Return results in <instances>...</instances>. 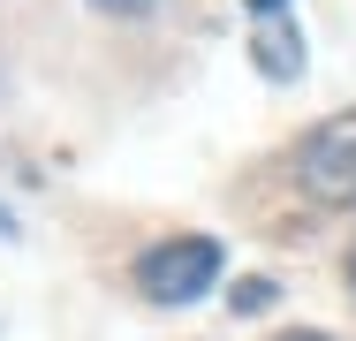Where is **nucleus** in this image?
I'll return each mask as SVG.
<instances>
[{"label": "nucleus", "mask_w": 356, "mask_h": 341, "mask_svg": "<svg viewBox=\"0 0 356 341\" xmlns=\"http://www.w3.org/2000/svg\"><path fill=\"white\" fill-rule=\"evenodd\" d=\"M296 190L311 205H356V114H326L296 144Z\"/></svg>", "instance_id": "f257e3e1"}, {"label": "nucleus", "mask_w": 356, "mask_h": 341, "mask_svg": "<svg viewBox=\"0 0 356 341\" xmlns=\"http://www.w3.org/2000/svg\"><path fill=\"white\" fill-rule=\"evenodd\" d=\"M213 280H220V243L213 235H175V243H159V251L137 258V288L152 303H197Z\"/></svg>", "instance_id": "f03ea898"}, {"label": "nucleus", "mask_w": 356, "mask_h": 341, "mask_svg": "<svg viewBox=\"0 0 356 341\" xmlns=\"http://www.w3.org/2000/svg\"><path fill=\"white\" fill-rule=\"evenodd\" d=\"M250 61H258V76H273V84L303 76V31H296L288 15H258V31H250Z\"/></svg>", "instance_id": "7ed1b4c3"}, {"label": "nucleus", "mask_w": 356, "mask_h": 341, "mask_svg": "<svg viewBox=\"0 0 356 341\" xmlns=\"http://www.w3.org/2000/svg\"><path fill=\"white\" fill-rule=\"evenodd\" d=\"M273 296H281V288H273L266 273H250V280H235V288H227V303H235V311H266Z\"/></svg>", "instance_id": "20e7f679"}, {"label": "nucleus", "mask_w": 356, "mask_h": 341, "mask_svg": "<svg viewBox=\"0 0 356 341\" xmlns=\"http://www.w3.org/2000/svg\"><path fill=\"white\" fill-rule=\"evenodd\" d=\"M99 15H152V0H91Z\"/></svg>", "instance_id": "39448f33"}, {"label": "nucleus", "mask_w": 356, "mask_h": 341, "mask_svg": "<svg viewBox=\"0 0 356 341\" xmlns=\"http://www.w3.org/2000/svg\"><path fill=\"white\" fill-rule=\"evenodd\" d=\"M0 235H8V243H15V235H23V228H15V212H8V205H0Z\"/></svg>", "instance_id": "423d86ee"}, {"label": "nucleus", "mask_w": 356, "mask_h": 341, "mask_svg": "<svg viewBox=\"0 0 356 341\" xmlns=\"http://www.w3.org/2000/svg\"><path fill=\"white\" fill-rule=\"evenodd\" d=\"M341 273H349V296H356V243H349V258H341Z\"/></svg>", "instance_id": "0eeeda50"}, {"label": "nucleus", "mask_w": 356, "mask_h": 341, "mask_svg": "<svg viewBox=\"0 0 356 341\" xmlns=\"http://www.w3.org/2000/svg\"><path fill=\"white\" fill-rule=\"evenodd\" d=\"M243 8H258V15H281V0H243Z\"/></svg>", "instance_id": "6e6552de"}, {"label": "nucleus", "mask_w": 356, "mask_h": 341, "mask_svg": "<svg viewBox=\"0 0 356 341\" xmlns=\"http://www.w3.org/2000/svg\"><path fill=\"white\" fill-rule=\"evenodd\" d=\"M281 341H334V334H311V326H303V334H281Z\"/></svg>", "instance_id": "1a4fd4ad"}]
</instances>
